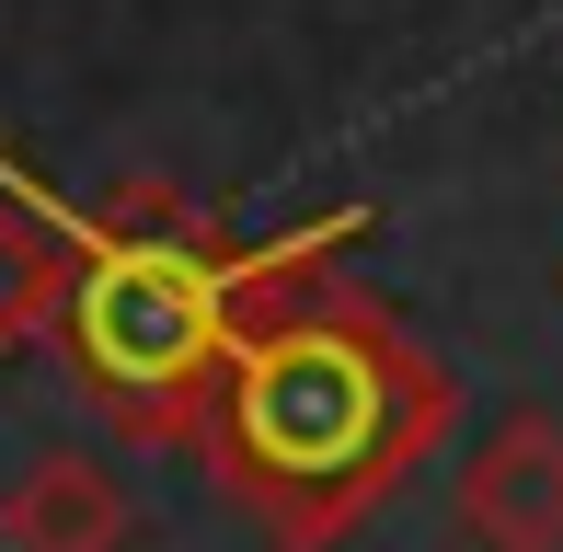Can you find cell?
Masks as SVG:
<instances>
[{
    "label": "cell",
    "mask_w": 563,
    "mask_h": 552,
    "mask_svg": "<svg viewBox=\"0 0 563 552\" xmlns=\"http://www.w3.org/2000/svg\"><path fill=\"white\" fill-rule=\"evenodd\" d=\"M449 518L472 552H563V415H495L449 484Z\"/></svg>",
    "instance_id": "cell-3"
},
{
    "label": "cell",
    "mask_w": 563,
    "mask_h": 552,
    "mask_svg": "<svg viewBox=\"0 0 563 552\" xmlns=\"http://www.w3.org/2000/svg\"><path fill=\"white\" fill-rule=\"evenodd\" d=\"M0 552H126V484L81 449H46L0 484Z\"/></svg>",
    "instance_id": "cell-4"
},
{
    "label": "cell",
    "mask_w": 563,
    "mask_h": 552,
    "mask_svg": "<svg viewBox=\"0 0 563 552\" xmlns=\"http://www.w3.org/2000/svg\"><path fill=\"white\" fill-rule=\"evenodd\" d=\"M58 231H69L58 357L81 404L139 449H196L242 334L311 276H334L368 242V208H334L288 242H219L173 185H115L104 208H58Z\"/></svg>",
    "instance_id": "cell-2"
},
{
    "label": "cell",
    "mask_w": 563,
    "mask_h": 552,
    "mask_svg": "<svg viewBox=\"0 0 563 552\" xmlns=\"http://www.w3.org/2000/svg\"><path fill=\"white\" fill-rule=\"evenodd\" d=\"M58 311H69V231H58V208L0 196V357L58 345Z\"/></svg>",
    "instance_id": "cell-5"
},
{
    "label": "cell",
    "mask_w": 563,
    "mask_h": 552,
    "mask_svg": "<svg viewBox=\"0 0 563 552\" xmlns=\"http://www.w3.org/2000/svg\"><path fill=\"white\" fill-rule=\"evenodd\" d=\"M552 288H563V276H552Z\"/></svg>",
    "instance_id": "cell-6"
},
{
    "label": "cell",
    "mask_w": 563,
    "mask_h": 552,
    "mask_svg": "<svg viewBox=\"0 0 563 552\" xmlns=\"http://www.w3.org/2000/svg\"><path fill=\"white\" fill-rule=\"evenodd\" d=\"M449 415L460 380L438 345H415L356 276H311L242 334L196 461L276 552H334L438 461Z\"/></svg>",
    "instance_id": "cell-1"
}]
</instances>
